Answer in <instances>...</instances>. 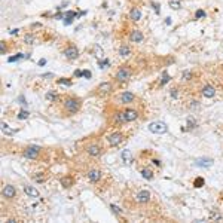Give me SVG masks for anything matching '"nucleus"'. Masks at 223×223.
<instances>
[{
	"instance_id": "28",
	"label": "nucleus",
	"mask_w": 223,
	"mask_h": 223,
	"mask_svg": "<svg viewBox=\"0 0 223 223\" xmlns=\"http://www.w3.org/2000/svg\"><path fill=\"white\" fill-rule=\"evenodd\" d=\"M168 6L173 11H180L182 9V0H168Z\"/></svg>"
},
{
	"instance_id": "9",
	"label": "nucleus",
	"mask_w": 223,
	"mask_h": 223,
	"mask_svg": "<svg viewBox=\"0 0 223 223\" xmlns=\"http://www.w3.org/2000/svg\"><path fill=\"white\" fill-rule=\"evenodd\" d=\"M134 201L140 204V205H146L152 201V194L149 192L147 189H140L137 194L134 195Z\"/></svg>"
},
{
	"instance_id": "3",
	"label": "nucleus",
	"mask_w": 223,
	"mask_h": 223,
	"mask_svg": "<svg viewBox=\"0 0 223 223\" xmlns=\"http://www.w3.org/2000/svg\"><path fill=\"white\" fill-rule=\"evenodd\" d=\"M132 77V67L128 66V64H124V66H119L118 70L114 72V80L118 83H126L130 82Z\"/></svg>"
},
{
	"instance_id": "27",
	"label": "nucleus",
	"mask_w": 223,
	"mask_h": 223,
	"mask_svg": "<svg viewBox=\"0 0 223 223\" xmlns=\"http://www.w3.org/2000/svg\"><path fill=\"white\" fill-rule=\"evenodd\" d=\"M194 76H195V73L192 70H183L182 80H183V82H192V80H194Z\"/></svg>"
},
{
	"instance_id": "37",
	"label": "nucleus",
	"mask_w": 223,
	"mask_h": 223,
	"mask_svg": "<svg viewBox=\"0 0 223 223\" xmlns=\"http://www.w3.org/2000/svg\"><path fill=\"white\" fill-rule=\"evenodd\" d=\"M92 55H94V57H101V55H103V51H101V48H100L98 45L94 46V49H92Z\"/></svg>"
},
{
	"instance_id": "41",
	"label": "nucleus",
	"mask_w": 223,
	"mask_h": 223,
	"mask_svg": "<svg viewBox=\"0 0 223 223\" xmlns=\"http://www.w3.org/2000/svg\"><path fill=\"white\" fill-rule=\"evenodd\" d=\"M152 164H153L155 167H158V168H161L162 167V162H161V159H158V158H152Z\"/></svg>"
},
{
	"instance_id": "29",
	"label": "nucleus",
	"mask_w": 223,
	"mask_h": 223,
	"mask_svg": "<svg viewBox=\"0 0 223 223\" xmlns=\"http://www.w3.org/2000/svg\"><path fill=\"white\" fill-rule=\"evenodd\" d=\"M24 43L25 45H35L36 43V36L33 33H27L24 35Z\"/></svg>"
},
{
	"instance_id": "4",
	"label": "nucleus",
	"mask_w": 223,
	"mask_h": 223,
	"mask_svg": "<svg viewBox=\"0 0 223 223\" xmlns=\"http://www.w3.org/2000/svg\"><path fill=\"white\" fill-rule=\"evenodd\" d=\"M85 153L89 156V158H100L101 155L104 153V147L101 146V143L100 141H91V143H88L85 146Z\"/></svg>"
},
{
	"instance_id": "42",
	"label": "nucleus",
	"mask_w": 223,
	"mask_h": 223,
	"mask_svg": "<svg viewBox=\"0 0 223 223\" xmlns=\"http://www.w3.org/2000/svg\"><path fill=\"white\" fill-rule=\"evenodd\" d=\"M98 66H100V69H106V66H110V61H109V60H104V61H98Z\"/></svg>"
},
{
	"instance_id": "25",
	"label": "nucleus",
	"mask_w": 223,
	"mask_h": 223,
	"mask_svg": "<svg viewBox=\"0 0 223 223\" xmlns=\"http://www.w3.org/2000/svg\"><path fill=\"white\" fill-rule=\"evenodd\" d=\"M213 164V159L211 158H199L194 162L195 167H210Z\"/></svg>"
},
{
	"instance_id": "7",
	"label": "nucleus",
	"mask_w": 223,
	"mask_h": 223,
	"mask_svg": "<svg viewBox=\"0 0 223 223\" xmlns=\"http://www.w3.org/2000/svg\"><path fill=\"white\" fill-rule=\"evenodd\" d=\"M113 89H114V86L112 82H101L100 85L95 86L94 95H97V97H100V98H106L113 92Z\"/></svg>"
},
{
	"instance_id": "45",
	"label": "nucleus",
	"mask_w": 223,
	"mask_h": 223,
	"mask_svg": "<svg viewBox=\"0 0 223 223\" xmlns=\"http://www.w3.org/2000/svg\"><path fill=\"white\" fill-rule=\"evenodd\" d=\"M91 72L89 70H83V77H88V79H91Z\"/></svg>"
},
{
	"instance_id": "35",
	"label": "nucleus",
	"mask_w": 223,
	"mask_h": 223,
	"mask_svg": "<svg viewBox=\"0 0 223 223\" xmlns=\"http://www.w3.org/2000/svg\"><path fill=\"white\" fill-rule=\"evenodd\" d=\"M196 126H198L196 120H195L194 118H188V130H195Z\"/></svg>"
},
{
	"instance_id": "15",
	"label": "nucleus",
	"mask_w": 223,
	"mask_h": 223,
	"mask_svg": "<svg viewBox=\"0 0 223 223\" xmlns=\"http://www.w3.org/2000/svg\"><path fill=\"white\" fill-rule=\"evenodd\" d=\"M124 112H125V118H126V120H128V122H135V120L140 118V112H138L135 107L125 106Z\"/></svg>"
},
{
	"instance_id": "18",
	"label": "nucleus",
	"mask_w": 223,
	"mask_h": 223,
	"mask_svg": "<svg viewBox=\"0 0 223 223\" xmlns=\"http://www.w3.org/2000/svg\"><path fill=\"white\" fill-rule=\"evenodd\" d=\"M24 194L27 195V196H30V198H39L40 196V192L37 190V188H35V186H31V184H25L23 188Z\"/></svg>"
},
{
	"instance_id": "39",
	"label": "nucleus",
	"mask_w": 223,
	"mask_h": 223,
	"mask_svg": "<svg viewBox=\"0 0 223 223\" xmlns=\"http://www.w3.org/2000/svg\"><path fill=\"white\" fill-rule=\"evenodd\" d=\"M210 219H213V220H222V216H220L219 213L211 211V213H210Z\"/></svg>"
},
{
	"instance_id": "2",
	"label": "nucleus",
	"mask_w": 223,
	"mask_h": 223,
	"mask_svg": "<svg viewBox=\"0 0 223 223\" xmlns=\"http://www.w3.org/2000/svg\"><path fill=\"white\" fill-rule=\"evenodd\" d=\"M109 118L110 125H113L114 128H119V126H124L125 124H128V120L125 118V112L120 107H113V110L109 113Z\"/></svg>"
},
{
	"instance_id": "36",
	"label": "nucleus",
	"mask_w": 223,
	"mask_h": 223,
	"mask_svg": "<svg viewBox=\"0 0 223 223\" xmlns=\"http://www.w3.org/2000/svg\"><path fill=\"white\" fill-rule=\"evenodd\" d=\"M204 183H205V180H204L202 177H196L194 180V186H195V188H202V186H204Z\"/></svg>"
},
{
	"instance_id": "8",
	"label": "nucleus",
	"mask_w": 223,
	"mask_h": 223,
	"mask_svg": "<svg viewBox=\"0 0 223 223\" xmlns=\"http://www.w3.org/2000/svg\"><path fill=\"white\" fill-rule=\"evenodd\" d=\"M43 152V149L39 147V146H27V147L23 149V156L27 158V159H39L40 155Z\"/></svg>"
},
{
	"instance_id": "31",
	"label": "nucleus",
	"mask_w": 223,
	"mask_h": 223,
	"mask_svg": "<svg viewBox=\"0 0 223 223\" xmlns=\"http://www.w3.org/2000/svg\"><path fill=\"white\" fill-rule=\"evenodd\" d=\"M171 80V76L167 73V72H164V73L161 74V79H159V86H164V85H167L168 82Z\"/></svg>"
},
{
	"instance_id": "26",
	"label": "nucleus",
	"mask_w": 223,
	"mask_h": 223,
	"mask_svg": "<svg viewBox=\"0 0 223 223\" xmlns=\"http://www.w3.org/2000/svg\"><path fill=\"white\" fill-rule=\"evenodd\" d=\"M33 180H35L36 183H45L46 180H48V174L46 173H36L35 176H33Z\"/></svg>"
},
{
	"instance_id": "24",
	"label": "nucleus",
	"mask_w": 223,
	"mask_h": 223,
	"mask_svg": "<svg viewBox=\"0 0 223 223\" xmlns=\"http://www.w3.org/2000/svg\"><path fill=\"white\" fill-rule=\"evenodd\" d=\"M45 98L49 101V103H58V101L61 100V95H60L55 89H51V91H48L45 94Z\"/></svg>"
},
{
	"instance_id": "32",
	"label": "nucleus",
	"mask_w": 223,
	"mask_h": 223,
	"mask_svg": "<svg viewBox=\"0 0 223 223\" xmlns=\"http://www.w3.org/2000/svg\"><path fill=\"white\" fill-rule=\"evenodd\" d=\"M29 116H30V113L27 112V110L21 109V110H19V113L17 114V119H19V120H25V119H29Z\"/></svg>"
},
{
	"instance_id": "46",
	"label": "nucleus",
	"mask_w": 223,
	"mask_h": 223,
	"mask_svg": "<svg viewBox=\"0 0 223 223\" xmlns=\"http://www.w3.org/2000/svg\"><path fill=\"white\" fill-rule=\"evenodd\" d=\"M74 76H76V77H82V76H83V72H80V70H76V72H74Z\"/></svg>"
},
{
	"instance_id": "48",
	"label": "nucleus",
	"mask_w": 223,
	"mask_h": 223,
	"mask_svg": "<svg viewBox=\"0 0 223 223\" xmlns=\"http://www.w3.org/2000/svg\"><path fill=\"white\" fill-rule=\"evenodd\" d=\"M165 24H167V25H171V24H173V21H171V18H170V17L165 18Z\"/></svg>"
},
{
	"instance_id": "34",
	"label": "nucleus",
	"mask_w": 223,
	"mask_h": 223,
	"mask_svg": "<svg viewBox=\"0 0 223 223\" xmlns=\"http://www.w3.org/2000/svg\"><path fill=\"white\" fill-rule=\"evenodd\" d=\"M207 17V13L204 9H198V11L195 12V19H204Z\"/></svg>"
},
{
	"instance_id": "12",
	"label": "nucleus",
	"mask_w": 223,
	"mask_h": 223,
	"mask_svg": "<svg viewBox=\"0 0 223 223\" xmlns=\"http://www.w3.org/2000/svg\"><path fill=\"white\" fill-rule=\"evenodd\" d=\"M149 131L153 134H165L168 132V125L162 120H153L149 124Z\"/></svg>"
},
{
	"instance_id": "17",
	"label": "nucleus",
	"mask_w": 223,
	"mask_h": 223,
	"mask_svg": "<svg viewBox=\"0 0 223 223\" xmlns=\"http://www.w3.org/2000/svg\"><path fill=\"white\" fill-rule=\"evenodd\" d=\"M120 161H122L125 165H131L132 162H134V156H132L131 150H128V149L122 150V152H120Z\"/></svg>"
},
{
	"instance_id": "13",
	"label": "nucleus",
	"mask_w": 223,
	"mask_h": 223,
	"mask_svg": "<svg viewBox=\"0 0 223 223\" xmlns=\"http://www.w3.org/2000/svg\"><path fill=\"white\" fill-rule=\"evenodd\" d=\"M86 178L91 182L92 184H97L101 182V178H103V171L97 168V167H94V168H89L88 171H86Z\"/></svg>"
},
{
	"instance_id": "22",
	"label": "nucleus",
	"mask_w": 223,
	"mask_h": 223,
	"mask_svg": "<svg viewBox=\"0 0 223 223\" xmlns=\"http://www.w3.org/2000/svg\"><path fill=\"white\" fill-rule=\"evenodd\" d=\"M128 17H130V19H131L132 23H138L141 19V17H143V13L140 11V8H132L131 11H130V13H128Z\"/></svg>"
},
{
	"instance_id": "44",
	"label": "nucleus",
	"mask_w": 223,
	"mask_h": 223,
	"mask_svg": "<svg viewBox=\"0 0 223 223\" xmlns=\"http://www.w3.org/2000/svg\"><path fill=\"white\" fill-rule=\"evenodd\" d=\"M150 5H152V8H153V11L156 12V13H159V3H155V2H150Z\"/></svg>"
},
{
	"instance_id": "14",
	"label": "nucleus",
	"mask_w": 223,
	"mask_h": 223,
	"mask_svg": "<svg viewBox=\"0 0 223 223\" xmlns=\"http://www.w3.org/2000/svg\"><path fill=\"white\" fill-rule=\"evenodd\" d=\"M216 88L211 85V83H204V85L199 88V95L204 98H214L216 97Z\"/></svg>"
},
{
	"instance_id": "20",
	"label": "nucleus",
	"mask_w": 223,
	"mask_h": 223,
	"mask_svg": "<svg viewBox=\"0 0 223 223\" xmlns=\"http://www.w3.org/2000/svg\"><path fill=\"white\" fill-rule=\"evenodd\" d=\"M140 174H141V177H143L144 180H149V182L155 178V171L150 168V167H147V165L143 167V168L140 170Z\"/></svg>"
},
{
	"instance_id": "47",
	"label": "nucleus",
	"mask_w": 223,
	"mask_h": 223,
	"mask_svg": "<svg viewBox=\"0 0 223 223\" xmlns=\"http://www.w3.org/2000/svg\"><path fill=\"white\" fill-rule=\"evenodd\" d=\"M40 27H42V24H39V23H35L31 25V29H40Z\"/></svg>"
},
{
	"instance_id": "1",
	"label": "nucleus",
	"mask_w": 223,
	"mask_h": 223,
	"mask_svg": "<svg viewBox=\"0 0 223 223\" xmlns=\"http://www.w3.org/2000/svg\"><path fill=\"white\" fill-rule=\"evenodd\" d=\"M61 106H63V112L66 116H73L77 114L82 109V100L76 95H64L61 97Z\"/></svg>"
},
{
	"instance_id": "49",
	"label": "nucleus",
	"mask_w": 223,
	"mask_h": 223,
	"mask_svg": "<svg viewBox=\"0 0 223 223\" xmlns=\"http://www.w3.org/2000/svg\"><path fill=\"white\" fill-rule=\"evenodd\" d=\"M18 31H19V30H18V29L12 30V31H11V35H12V36H13V35H18Z\"/></svg>"
},
{
	"instance_id": "40",
	"label": "nucleus",
	"mask_w": 223,
	"mask_h": 223,
	"mask_svg": "<svg viewBox=\"0 0 223 223\" xmlns=\"http://www.w3.org/2000/svg\"><path fill=\"white\" fill-rule=\"evenodd\" d=\"M24 57H25L24 54H17V57H11V58H9V63H12V61H18V60H23Z\"/></svg>"
},
{
	"instance_id": "21",
	"label": "nucleus",
	"mask_w": 223,
	"mask_h": 223,
	"mask_svg": "<svg viewBox=\"0 0 223 223\" xmlns=\"http://www.w3.org/2000/svg\"><path fill=\"white\" fill-rule=\"evenodd\" d=\"M60 183H61V186H63L64 189H70V188H73L74 178H73V176L66 174V176H63V177L60 178Z\"/></svg>"
},
{
	"instance_id": "11",
	"label": "nucleus",
	"mask_w": 223,
	"mask_h": 223,
	"mask_svg": "<svg viewBox=\"0 0 223 223\" xmlns=\"http://www.w3.org/2000/svg\"><path fill=\"white\" fill-rule=\"evenodd\" d=\"M63 55L64 58L67 60V61H74V60H77L80 55V52L79 49H77V46H74V45H67L66 48L63 49Z\"/></svg>"
},
{
	"instance_id": "19",
	"label": "nucleus",
	"mask_w": 223,
	"mask_h": 223,
	"mask_svg": "<svg viewBox=\"0 0 223 223\" xmlns=\"http://www.w3.org/2000/svg\"><path fill=\"white\" fill-rule=\"evenodd\" d=\"M118 55L120 58H128L132 55V48L130 45H120L118 49Z\"/></svg>"
},
{
	"instance_id": "38",
	"label": "nucleus",
	"mask_w": 223,
	"mask_h": 223,
	"mask_svg": "<svg viewBox=\"0 0 223 223\" xmlns=\"http://www.w3.org/2000/svg\"><path fill=\"white\" fill-rule=\"evenodd\" d=\"M0 49H2V55H6L8 54V42H2Z\"/></svg>"
},
{
	"instance_id": "10",
	"label": "nucleus",
	"mask_w": 223,
	"mask_h": 223,
	"mask_svg": "<svg viewBox=\"0 0 223 223\" xmlns=\"http://www.w3.org/2000/svg\"><path fill=\"white\" fill-rule=\"evenodd\" d=\"M2 196L5 201H15L18 198V192L17 188L13 184H5L2 189Z\"/></svg>"
},
{
	"instance_id": "50",
	"label": "nucleus",
	"mask_w": 223,
	"mask_h": 223,
	"mask_svg": "<svg viewBox=\"0 0 223 223\" xmlns=\"http://www.w3.org/2000/svg\"><path fill=\"white\" fill-rule=\"evenodd\" d=\"M46 64V60H40L39 61V66H45Z\"/></svg>"
},
{
	"instance_id": "16",
	"label": "nucleus",
	"mask_w": 223,
	"mask_h": 223,
	"mask_svg": "<svg viewBox=\"0 0 223 223\" xmlns=\"http://www.w3.org/2000/svg\"><path fill=\"white\" fill-rule=\"evenodd\" d=\"M128 39H130V42H132V43H141L144 40V35L141 30H137L134 29L130 31V35H128Z\"/></svg>"
},
{
	"instance_id": "30",
	"label": "nucleus",
	"mask_w": 223,
	"mask_h": 223,
	"mask_svg": "<svg viewBox=\"0 0 223 223\" xmlns=\"http://www.w3.org/2000/svg\"><path fill=\"white\" fill-rule=\"evenodd\" d=\"M2 132H3V134H6V135H13L17 131H15V130H12V128L8 125L6 122H2Z\"/></svg>"
},
{
	"instance_id": "6",
	"label": "nucleus",
	"mask_w": 223,
	"mask_h": 223,
	"mask_svg": "<svg viewBox=\"0 0 223 223\" xmlns=\"http://www.w3.org/2000/svg\"><path fill=\"white\" fill-rule=\"evenodd\" d=\"M137 95L131 91H122L116 97V103L119 106H131V104H135L137 103Z\"/></svg>"
},
{
	"instance_id": "23",
	"label": "nucleus",
	"mask_w": 223,
	"mask_h": 223,
	"mask_svg": "<svg viewBox=\"0 0 223 223\" xmlns=\"http://www.w3.org/2000/svg\"><path fill=\"white\" fill-rule=\"evenodd\" d=\"M168 94H170V97L173 98V100H180V97H182V86L180 85H174V86H171L170 89H168Z\"/></svg>"
},
{
	"instance_id": "33",
	"label": "nucleus",
	"mask_w": 223,
	"mask_h": 223,
	"mask_svg": "<svg viewBox=\"0 0 223 223\" xmlns=\"http://www.w3.org/2000/svg\"><path fill=\"white\" fill-rule=\"evenodd\" d=\"M57 83H60V85H66V86H72L73 85V80L69 79V77H61V79L57 80Z\"/></svg>"
},
{
	"instance_id": "43",
	"label": "nucleus",
	"mask_w": 223,
	"mask_h": 223,
	"mask_svg": "<svg viewBox=\"0 0 223 223\" xmlns=\"http://www.w3.org/2000/svg\"><path fill=\"white\" fill-rule=\"evenodd\" d=\"M110 208L113 210V213H114V214H120V213H122V210H120L119 207H116L114 204H110Z\"/></svg>"
},
{
	"instance_id": "5",
	"label": "nucleus",
	"mask_w": 223,
	"mask_h": 223,
	"mask_svg": "<svg viewBox=\"0 0 223 223\" xmlns=\"http://www.w3.org/2000/svg\"><path fill=\"white\" fill-rule=\"evenodd\" d=\"M124 140H125V134L118 130L109 132L106 135V143L109 147H118V146H120V143H124Z\"/></svg>"
}]
</instances>
